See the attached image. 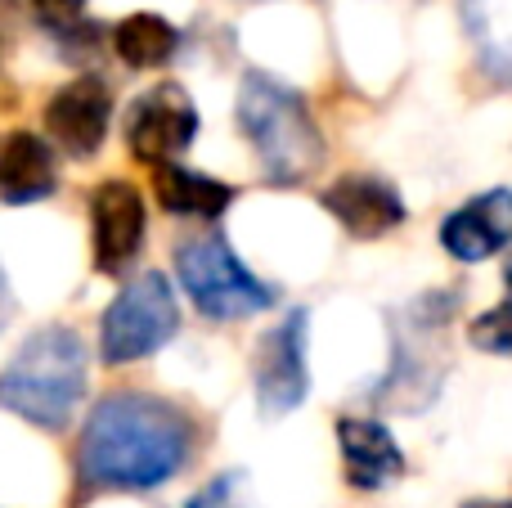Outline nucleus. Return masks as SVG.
<instances>
[{
    "mask_svg": "<svg viewBox=\"0 0 512 508\" xmlns=\"http://www.w3.org/2000/svg\"><path fill=\"white\" fill-rule=\"evenodd\" d=\"M194 455V423L162 396L117 392L90 410L77 441L86 491H153Z\"/></svg>",
    "mask_w": 512,
    "mask_h": 508,
    "instance_id": "nucleus-1",
    "label": "nucleus"
},
{
    "mask_svg": "<svg viewBox=\"0 0 512 508\" xmlns=\"http://www.w3.org/2000/svg\"><path fill=\"white\" fill-rule=\"evenodd\" d=\"M86 378V342L63 324H45L14 351L0 374V410L54 432L77 414Z\"/></svg>",
    "mask_w": 512,
    "mask_h": 508,
    "instance_id": "nucleus-2",
    "label": "nucleus"
},
{
    "mask_svg": "<svg viewBox=\"0 0 512 508\" xmlns=\"http://www.w3.org/2000/svg\"><path fill=\"white\" fill-rule=\"evenodd\" d=\"M239 131L261 158L270 185H301L324 162V135H319L310 104L301 90L274 81L270 72H248L239 86Z\"/></svg>",
    "mask_w": 512,
    "mask_h": 508,
    "instance_id": "nucleus-3",
    "label": "nucleus"
},
{
    "mask_svg": "<svg viewBox=\"0 0 512 508\" xmlns=\"http://www.w3.org/2000/svg\"><path fill=\"white\" fill-rule=\"evenodd\" d=\"M459 311V293L445 288V293H423L396 315V329H391V369L378 387H373V401L391 405V410H427L436 401L445 383V324Z\"/></svg>",
    "mask_w": 512,
    "mask_h": 508,
    "instance_id": "nucleus-4",
    "label": "nucleus"
},
{
    "mask_svg": "<svg viewBox=\"0 0 512 508\" xmlns=\"http://www.w3.org/2000/svg\"><path fill=\"white\" fill-rule=\"evenodd\" d=\"M176 275L180 288L189 293V302L198 306V315L207 320H248V315H261L279 302L274 284L256 279L248 266L239 261V252L225 243L221 230H207L198 239L180 243L176 252Z\"/></svg>",
    "mask_w": 512,
    "mask_h": 508,
    "instance_id": "nucleus-5",
    "label": "nucleus"
},
{
    "mask_svg": "<svg viewBox=\"0 0 512 508\" xmlns=\"http://www.w3.org/2000/svg\"><path fill=\"white\" fill-rule=\"evenodd\" d=\"M180 333V306L167 275L149 270L113 297L99 320V356L104 365H135V360L162 351Z\"/></svg>",
    "mask_w": 512,
    "mask_h": 508,
    "instance_id": "nucleus-6",
    "label": "nucleus"
},
{
    "mask_svg": "<svg viewBox=\"0 0 512 508\" xmlns=\"http://www.w3.org/2000/svg\"><path fill=\"white\" fill-rule=\"evenodd\" d=\"M144 234H149V212H144L140 185L122 176L99 180L90 194V252H95L99 275H126L144 248Z\"/></svg>",
    "mask_w": 512,
    "mask_h": 508,
    "instance_id": "nucleus-7",
    "label": "nucleus"
},
{
    "mask_svg": "<svg viewBox=\"0 0 512 508\" xmlns=\"http://www.w3.org/2000/svg\"><path fill=\"white\" fill-rule=\"evenodd\" d=\"M306 338L310 315L288 311L283 324H274L256 347V405L265 419L301 410L310 396V365H306Z\"/></svg>",
    "mask_w": 512,
    "mask_h": 508,
    "instance_id": "nucleus-8",
    "label": "nucleus"
},
{
    "mask_svg": "<svg viewBox=\"0 0 512 508\" xmlns=\"http://www.w3.org/2000/svg\"><path fill=\"white\" fill-rule=\"evenodd\" d=\"M198 140V108L185 86L162 81V86L144 90L126 113V149L135 162H171Z\"/></svg>",
    "mask_w": 512,
    "mask_h": 508,
    "instance_id": "nucleus-9",
    "label": "nucleus"
},
{
    "mask_svg": "<svg viewBox=\"0 0 512 508\" xmlns=\"http://www.w3.org/2000/svg\"><path fill=\"white\" fill-rule=\"evenodd\" d=\"M108 122H113V90L104 77L95 72H81L68 86L54 90V99L45 104V126H50L54 144L72 158H95L104 149Z\"/></svg>",
    "mask_w": 512,
    "mask_h": 508,
    "instance_id": "nucleus-10",
    "label": "nucleus"
},
{
    "mask_svg": "<svg viewBox=\"0 0 512 508\" xmlns=\"http://www.w3.org/2000/svg\"><path fill=\"white\" fill-rule=\"evenodd\" d=\"M319 203H324V212L333 216L351 239H382V234L400 230L409 216L400 189L382 176H364V171L337 176L333 185L319 194Z\"/></svg>",
    "mask_w": 512,
    "mask_h": 508,
    "instance_id": "nucleus-11",
    "label": "nucleus"
},
{
    "mask_svg": "<svg viewBox=\"0 0 512 508\" xmlns=\"http://www.w3.org/2000/svg\"><path fill=\"white\" fill-rule=\"evenodd\" d=\"M512 243V189L495 185L486 194H472L441 221V248L463 266L499 257Z\"/></svg>",
    "mask_w": 512,
    "mask_h": 508,
    "instance_id": "nucleus-12",
    "label": "nucleus"
},
{
    "mask_svg": "<svg viewBox=\"0 0 512 508\" xmlns=\"http://www.w3.org/2000/svg\"><path fill=\"white\" fill-rule=\"evenodd\" d=\"M337 446H342V468L351 491H382V486L405 477V450L396 446L387 423L346 414L337 419Z\"/></svg>",
    "mask_w": 512,
    "mask_h": 508,
    "instance_id": "nucleus-13",
    "label": "nucleus"
},
{
    "mask_svg": "<svg viewBox=\"0 0 512 508\" xmlns=\"http://www.w3.org/2000/svg\"><path fill=\"white\" fill-rule=\"evenodd\" d=\"M59 189V162L54 149L32 131H14L0 144V203L27 207Z\"/></svg>",
    "mask_w": 512,
    "mask_h": 508,
    "instance_id": "nucleus-14",
    "label": "nucleus"
},
{
    "mask_svg": "<svg viewBox=\"0 0 512 508\" xmlns=\"http://www.w3.org/2000/svg\"><path fill=\"white\" fill-rule=\"evenodd\" d=\"M153 194H158L162 212L176 216V221H221L225 207L234 203V189L225 180L176 167V162L153 167Z\"/></svg>",
    "mask_w": 512,
    "mask_h": 508,
    "instance_id": "nucleus-15",
    "label": "nucleus"
},
{
    "mask_svg": "<svg viewBox=\"0 0 512 508\" xmlns=\"http://www.w3.org/2000/svg\"><path fill=\"white\" fill-rule=\"evenodd\" d=\"M459 5L477 63L495 81L512 86V0H459Z\"/></svg>",
    "mask_w": 512,
    "mask_h": 508,
    "instance_id": "nucleus-16",
    "label": "nucleus"
},
{
    "mask_svg": "<svg viewBox=\"0 0 512 508\" xmlns=\"http://www.w3.org/2000/svg\"><path fill=\"white\" fill-rule=\"evenodd\" d=\"M113 50L126 68L153 72V68H167V63L176 59L180 32L162 14H126L122 23L113 27Z\"/></svg>",
    "mask_w": 512,
    "mask_h": 508,
    "instance_id": "nucleus-17",
    "label": "nucleus"
},
{
    "mask_svg": "<svg viewBox=\"0 0 512 508\" xmlns=\"http://www.w3.org/2000/svg\"><path fill=\"white\" fill-rule=\"evenodd\" d=\"M468 342L486 356H512V297L490 311H481L477 320L468 324Z\"/></svg>",
    "mask_w": 512,
    "mask_h": 508,
    "instance_id": "nucleus-18",
    "label": "nucleus"
},
{
    "mask_svg": "<svg viewBox=\"0 0 512 508\" xmlns=\"http://www.w3.org/2000/svg\"><path fill=\"white\" fill-rule=\"evenodd\" d=\"M185 508H248V504H243V473H221V477H212L203 491L189 495Z\"/></svg>",
    "mask_w": 512,
    "mask_h": 508,
    "instance_id": "nucleus-19",
    "label": "nucleus"
},
{
    "mask_svg": "<svg viewBox=\"0 0 512 508\" xmlns=\"http://www.w3.org/2000/svg\"><path fill=\"white\" fill-rule=\"evenodd\" d=\"M81 9H86V0H32V14L41 18L45 27H54V32L81 23Z\"/></svg>",
    "mask_w": 512,
    "mask_h": 508,
    "instance_id": "nucleus-20",
    "label": "nucleus"
},
{
    "mask_svg": "<svg viewBox=\"0 0 512 508\" xmlns=\"http://www.w3.org/2000/svg\"><path fill=\"white\" fill-rule=\"evenodd\" d=\"M9 315H14V297H9V284H5V275H0V329L9 324Z\"/></svg>",
    "mask_w": 512,
    "mask_h": 508,
    "instance_id": "nucleus-21",
    "label": "nucleus"
},
{
    "mask_svg": "<svg viewBox=\"0 0 512 508\" xmlns=\"http://www.w3.org/2000/svg\"><path fill=\"white\" fill-rule=\"evenodd\" d=\"M463 508H512V500H463Z\"/></svg>",
    "mask_w": 512,
    "mask_h": 508,
    "instance_id": "nucleus-22",
    "label": "nucleus"
},
{
    "mask_svg": "<svg viewBox=\"0 0 512 508\" xmlns=\"http://www.w3.org/2000/svg\"><path fill=\"white\" fill-rule=\"evenodd\" d=\"M504 288H508V297H512V257H508V266H504Z\"/></svg>",
    "mask_w": 512,
    "mask_h": 508,
    "instance_id": "nucleus-23",
    "label": "nucleus"
}]
</instances>
